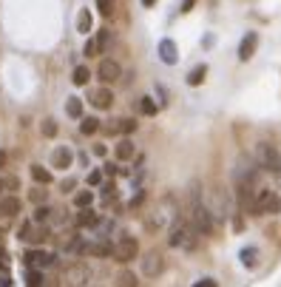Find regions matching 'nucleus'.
Segmentation results:
<instances>
[{
    "mask_svg": "<svg viewBox=\"0 0 281 287\" xmlns=\"http://www.w3.org/2000/svg\"><path fill=\"white\" fill-rule=\"evenodd\" d=\"M71 162H74V151L68 145H60V148L51 151V168L66 171V168H71Z\"/></svg>",
    "mask_w": 281,
    "mask_h": 287,
    "instance_id": "f8f14e48",
    "label": "nucleus"
},
{
    "mask_svg": "<svg viewBox=\"0 0 281 287\" xmlns=\"http://www.w3.org/2000/svg\"><path fill=\"white\" fill-rule=\"evenodd\" d=\"M256 46H259V34L247 32L244 37H242V43H239V60H242V63H247L250 57L256 54Z\"/></svg>",
    "mask_w": 281,
    "mask_h": 287,
    "instance_id": "ddd939ff",
    "label": "nucleus"
},
{
    "mask_svg": "<svg viewBox=\"0 0 281 287\" xmlns=\"http://www.w3.org/2000/svg\"><path fill=\"white\" fill-rule=\"evenodd\" d=\"M40 131H43V136H57V122L54 119H43V125H40Z\"/></svg>",
    "mask_w": 281,
    "mask_h": 287,
    "instance_id": "72a5a7b5",
    "label": "nucleus"
},
{
    "mask_svg": "<svg viewBox=\"0 0 281 287\" xmlns=\"http://www.w3.org/2000/svg\"><path fill=\"white\" fill-rule=\"evenodd\" d=\"M88 185L91 188L102 185V171H91V173H88Z\"/></svg>",
    "mask_w": 281,
    "mask_h": 287,
    "instance_id": "4c0bfd02",
    "label": "nucleus"
},
{
    "mask_svg": "<svg viewBox=\"0 0 281 287\" xmlns=\"http://www.w3.org/2000/svg\"><path fill=\"white\" fill-rule=\"evenodd\" d=\"M51 216H54V210H51L49 205H37L32 213V222L34 225H46V222H51Z\"/></svg>",
    "mask_w": 281,
    "mask_h": 287,
    "instance_id": "5701e85b",
    "label": "nucleus"
},
{
    "mask_svg": "<svg viewBox=\"0 0 281 287\" xmlns=\"http://www.w3.org/2000/svg\"><path fill=\"white\" fill-rule=\"evenodd\" d=\"M139 268H142L145 279H159L165 273V256L159 253V250H150V253H145L139 259Z\"/></svg>",
    "mask_w": 281,
    "mask_h": 287,
    "instance_id": "6e6552de",
    "label": "nucleus"
},
{
    "mask_svg": "<svg viewBox=\"0 0 281 287\" xmlns=\"http://www.w3.org/2000/svg\"><path fill=\"white\" fill-rule=\"evenodd\" d=\"M97 77L105 85H108V83H116V80L122 77V68H119V63H116V60L105 57V60H99V66H97Z\"/></svg>",
    "mask_w": 281,
    "mask_h": 287,
    "instance_id": "9b49d317",
    "label": "nucleus"
},
{
    "mask_svg": "<svg viewBox=\"0 0 281 287\" xmlns=\"http://www.w3.org/2000/svg\"><path fill=\"white\" fill-rule=\"evenodd\" d=\"M256 159H259V168H264L267 173H281V151L273 142H259Z\"/></svg>",
    "mask_w": 281,
    "mask_h": 287,
    "instance_id": "7ed1b4c3",
    "label": "nucleus"
},
{
    "mask_svg": "<svg viewBox=\"0 0 281 287\" xmlns=\"http://www.w3.org/2000/svg\"><path fill=\"white\" fill-rule=\"evenodd\" d=\"M111 256H114V262H119V265H128L133 259H139V242H136V236H128V233L119 236Z\"/></svg>",
    "mask_w": 281,
    "mask_h": 287,
    "instance_id": "20e7f679",
    "label": "nucleus"
},
{
    "mask_svg": "<svg viewBox=\"0 0 281 287\" xmlns=\"http://www.w3.org/2000/svg\"><path fill=\"white\" fill-rule=\"evenodd\" d=\"M77 228H99V222H102V216L99 213H94L91 208H83L80 213H77Z\"/></svg>",
    "mask_w": 281,
    "mask_h": 287,
    "instance_id": "aec40b11",
    "label": "nucleus"
},
{
    "mask_svg": "<svg viewBox=\"0 0 281 287\" xmlns=\"http://www.w3.org/2000/svg\"><path fill=\"white\" fill-rule=\"evenodd\" d=\"M153 3H156V0H142V6H145V9H150Z\"/></svg>",
    "mask_w": 281,
    "mask_h": 287,
    "instance_id": "a18cd8bd",
    "label": "nucleus"
},
{
    "mask_svg": "<svg viewBox=\"0 0 281 287\" xmlns=\"http://www.w3.org/2000/svg\"><path fill=\"white\" fill-rule=\"evenodd\" d=\"M29 199H32L34 205H46V199H49V191H43V185L34 188L32 193H29Z\"/></svg>",
    "mask_w": 281,
    "mask_h": 287,
    "instance_id": "473e14b6",
    "label": "nucleus"
},
{
    "mask_svg": "<svg viewBox=\"0 0 281 287\" xmlns=\"http://www.w3.org/2000/svg\"><path fill=\"white\" fill-rule=\"evenodd\" d=\"M205 74H207V66H196L190 74H187V83L190 85H202L205 83Z\"/></svg>",
    "mask_w": 281,
    "mask_h": 287,
    "instance_id": "2f4dec72",
    "label": "nucleus"
},
{
    "mask_svg": "<svg viewBox=\"0 0 281 287\" xmlns=\"http://www.w3.org/2000/svg\"><path fill=\"white\" fill-rule=\"evenodd\" d=\"M80 131H83L85 136H94L99 131V119L97 117H83V122H80Z\"/></svg>",
    "mask_w": 281,
    "mask_h": 287,
    "instance_id": "a878e982",
    "label": "nucleus"
},
{
    "mask_svg": "<svg viewBox=\"0 0 281 287\" xmlns=\"http://www.w3.org/2000/svg\"><path fill=\"white\" fill-rule=\"evenodd\" d=\"M187 219H190V225L196 228L202 236H210L216 230V222H213V216H210V210L205 208V199L199 196L196 188H193V196H190V213H187Z\"/></svg>",
    "mask_w": 281,
    "mask_h": 287,
    "instance_id": "f03ea898",
    "label": "nucleus"
},
{
    "mask_svg": "<svg viewBox=\"0 0 281 287\" xmlns=\"http://www.w3.org/2000/svg\"><path fill=\"white\" fill-rule=\"evenodd\" d=\"M26 285H29V287H43V285H46L43 270H34V268H29V273H26Z\"/></svg>",
    "mask_w": 281,
    "mask_h": 287,
    "instance_id": "c756f323",
    "label": "nucleus"
},
{
    "mask_svg": "<svg viewBox=\"0 0 281 287\" xmlns=\"http://www.w3.org/2000/svg\"><path fill=\"white\" fill-rule=\"evenodd\" d=\"M63 279L71 287H88V285H94V270L85 262H71L66 270H63Z\"/></svg>",
    "mask_w": 281,
    "mask_h": 287,
    "instance_id": "39448f33",
    "label": "nucleus"
},
{
    "mask_svg": "<svg viewBox=\"0 0 281 287\" xmlns=\"http://www.w3.org/2000/svg\"><path fill=\"white\" fill-rule=\"evenodd\" d=\"M32 179L34 182H37V185H51V179H54V176H51V171L49 168H43V165H32Z\"/></svg>",
    "mask_w": 281,
    "mask_h": 287,
    "instance_id": "4be33fe9",
    "label": "nucleus"
},
{
    "mask_svg": "<svg viewBox=\"0 0 281 287\" xmlns=\"http://www.w3.org/2000/svg\"><path fill=\"white\" fill-rule=\"evenodd\" d=\"M159 60L165 63V66H173L176 60H179V49H176V43L165 37V40H159Z\"/></svg>",
    "mask_w": 281,
    "mask_h": 287,
    "instance_id": "2eb2a0df",
    "label": "nucleus"
},
{
    "mask_svg": "<svg viewBox=\"0 0 281 287\" xmlns=\"http://www.w3.org/2000/svg\"><path fill=\"white\" fill-rule=\"evenodd\" d=\"M83 54H85V57H97V54H99L97 40H88V43H85V49H83Z\"/></svg>",
    "mask_w": 281,
    "mask_h": 287,
    "instance_id": "c9c22d12",
    "label": "nucleus"
},
{
    "mask_svg": "<svg viewBox=\"0 0 281 287\" xmlns=\"http://www.w3.org/2000/svg\"><path fill=\"white\" fill-rule=\"evenodd\" d=\"M71 80H74V85H88V80H91L88 66H77L74 68V74H71Z\"/></svg>",
    "mask_w": 281,
    "mask_h": 287,
    "instance_id": "bb28decb",
    "label": "nucleus"
},
{
    "mask_svg": "<svg viewBox=\"0 0 281 287\" xmlns=\"http://www.w3.org/2000/svg\"><path fill=\"white\" fill-rule=\"evenodd\" d=\"M66 114L71 119H83V100H80V97H68L66 100Z\"/></svg>",
    "mask_w": 281,
    "mask_h": 287,
    "instance_id": "b1692460",
    "label": "nucleus"
},
{
    "mask_svg": "<svg viewBox=\"0 0 281 287\" xmlns=\"http://www.w3.org/2000/svg\"><path fill=\"white\" fill-rule=\"evenodd\" d=\"M114 196H116V185H114V182H111V185H105V188H102V199H105V202H111Z\"/></svg>",
    "mask_w": 281,
    "mask_h": 287,
    "instance_id": "58836bf2",
    "label": "nucleus"
},
{
    "mask_svg": "<svg viewBox=\"0 0 281 287\" xmlns=\"http://www.w3.org/2000/svg\"><path fill=\"white\" fill-rule=\"evenodd\" d=\"M193 6H196V0H185V3H182V12H190Z\"/></svg>",
    "mask_w": 281,
    "mask_h": 287,
    "instance_id": "37998d69",
    "label": "nucleus"
},
{
    "mask_svg": "<svg viewBox=\"0 0 281 287\" xmlns=\"http://www.w3.org/2000/svg\"><path fill=\"white\" fill-rule=\"evenodd\" d=\"M173 216H176V213H173L170 199H162V202L156 205V210L145 219V228H148V230H162V228H168V222L173 219Z\"/></svg>",
    "mask_w": 281,
    "mask_h": 287,
    "instance_id": "0eeeda50",
    "label": "nucleus"
},
{
    "mask_svg": "<svg viewBox=\"0 0 281 287\" xmlns=\"http://www.w3.org/2000/svg\"><path fill=\"white\" fill-rule=\"evenodd\" d=\"M242 265H244V268H256V265H259V250H256V248H244V250H242Z\"/></svg>",
    "mask_w": 281,
    "mask_h": 287,
    "instance_id": "cd10ccee",
    "label": "nucleus"
},
{
    "mask_svg": "<svg viewBox=\"0 0 281 287\" xmlns=\"http://www.w3.org/2000/svg\"><path fill=\"white\" fill-rule=\"evenodd\" d=\"M17 239L20 242H26V245H40V242H46L49 239V230L46 228H40V225H34L32 219L23 222L20 228H17Z\"/></svg>",
    "mask_w": 281,
    "mask_h": 287,
    "instance_id": "1a4fd4ad",
    "label": "nucleus"
},
{
    "mask_svg": "<svg viewBox=\"0 0 281 287\" xmlns=\"http://www.w3.org/2000/svg\"><path fill=\"white\" fill-rule=\"evenodd\" d=\"M114 156L119 159V162H128V159H133V156H136V145H133L128 136H122V139L114 145Z\"/></svg>",
    "mask_w": 281,
    "mask_h": 287,
    "instance_id": "a211bd4d",
    "label": "nucleus"
},
{
    "mask_svg": "<svg viewBox=\"0 0 281 287\" xmlns=\"http://www.w3.org/2000/svg\"><path fill=\"white\" fill-rule=\"evenodd\" d=\"M114 287H139V279H136V273L133 270L122 268V270L114 276Z\"/></svg>",
    "mask_w": 281,
    "mask_h": 287,
    "instance_id": "412c9836",
    "label": "nucleus"
},
{
    "mask_svg": "<svg viewBox=\"0 0 281 287\" xmlns=\"http://www.w3.org/2000/svg\"><path fill=\"white\" fill-rule=\"evenodd\" d=\"M139 111H142L145 117H153V114L159 111V105L153 102V97H142V100H139Z\"/></svg>",
    "mask_w": 281,
    "mask_h": 287,
    "instance_id": "7c9ffc66",
    "label": "nucleus"
},
{
    "mask_svg": "<svg viewBox=\"0 0 281 287\" xmlns=\"http://www.w3.org/2000/svg\"><path fill=\"white\" fill-rule=\"evenodd\" d=\"M91 23H94V20H91V12H88V9H83V12H80V17H77V32L88 34V32H91Z\"/></svg>",
    "mask_w": 281,
    "mask_h": 287,
    "instance_id": "c85d7f7f",
    "label": "nucleus"
},
{
    "mask_svg": "<svg viewBox=\"0 0 281 287\" xmlns=\"http://www.w3.org/2000/svg\"><path fill=\"white\" fill-rule=\"evenodd\" d=\"M199 233L196 228L190 225V219H179L170 225V233H168V245L176 248V250H196L199 248Z\"/></svg>",
    "mask_w": 281,
    "mask_h": 287,
    "instance_id": "f257e3e1",
    "label": "nucleus"
},
{
    "mask_svg": "<svg viewBox=\"0 0 281 287\" xmlns=\"http://www.w3.org/2000/svg\"><path fill=\"white\" fill-rule=\"evenodd\" d=\"M193 287H219V285H216L213 279H199V282H196Z\"/></svg>",
    "mask_w": 281,
    "mask_h": 287,
    "instance_id": "ea45409f",
    "label": "nucleus"
},
{
    "mask_svg": "<svg viewBox=\"0 0 281 287\" xmlns=\"http://www.w3.org/2000/svg\"><path fill=\"white\" fill-rule=\"evenodd\" d=\"M136 131V119H131V117H122V119H114L111 125H108V134H133Z\"/></svg>",
    "mask_w": 281,
    "mask_h": 287,
    "instance_id": "6ab92c4d",
    "label": "nucleus"
},
{
    "mask_svg": "<svg viewBox=\"0 0 281 287\" xmlns=\"http://www.w3.org/2000/svg\"><path fill=\"white\" fill-rule=\"evenodd\" d=\"M105 153H108V148H105L102 142H97V145H94V156H105Z\"/></svg>",
    "mask_w": 281,
    "mask_h": 287,
    "instance_id": "79ce46f5",
    "label": "nucleus"
},
{
    "mask_svg": "<svg viewBox=\"0 0 281 287\" xmlns=\"http://www.w3.org/2000/svg\"><path fill=\"white\" fill-rule=\"evenodd\" d=\"M111 250H114V245L108 242L105 236H99V239H94V242H85V256H111Z\"/></svg>",
    "mask_w": 281,
    "mask_h": 287,
    "instance_id": "dca6fc26",
    "label": "nucleus"
},
{
    "mask_svg": "<svg viewBox=\"0 0 281 287\" xmlns=\"http://www.w3.org/2000/svg\"><path fill=\"white\" fill-rule=\"evenodd\" d=\"M23 262H26V268L43 270V268H54V265H57V256H54V253H46V250H40V248H32V250H26Z\"/></svg>",
    "mask_w": 281,
    "mask_h": 287,
    "instance_id": "9d476101",
    "label": "nucleus"
},
{
    "mask_svg": "<svg viewBox=\"0 0 281 287\" xmlns=\"http://www.w3.org/2000/svg\"><path fill=\"white\" fill-rule=\"evenodd\" d=\"M256 208H259V213L279 216L281 213V196L276 191H270V188H262V191H256Z\"/></svg>",
    "mask_w": 281,
    "mask_h": 287,
    "instance_id": "423d86ee",
    "label": "nucleus"
},
{
    "mask_svg": "<svg viewBox=\"0 0 281 287\" xmlns=\"http://www.w3.org/2000/svg\"><path fill=\"white\" fill-rule=\"evenodd\" d=\"M97 9H99V15H111L114 12V0H97Z\"/></svg>",
    "mask_w": 281,
    "mask_h": 287,
    "instance_id": "f704fd0d",
    "label": "nucleus"
},
{
    "mask_svg": "<svg viewBox=\"0 0 281 287\" xmlns=\"http://www.w3.org/2000/svg\"><path fill=\"white\" fill-rule=\"evenodd\" d=\"M20 210H23V202H20L17 196H12V193L0 196V216H6V219H15Z\"/></svg>",
    "mask_w": 281,
    "mask_h": 287,
    "instance_id": "4468645a",
    "label": "nucleus"
},
{
    "mask_svg": "<svg viewBox=\"0 0 281 287\" xmlns=\"http://www.w3.org/2000/svg\"><path fill=\"white\" fill-rule=\"evenodd\" d=\"M91 105H94V108H99V111L111 108V105H114V91H111L108 85H102V88H97V91L91 94Z\"/></svg>",
    "mask_w": 281,
    "mask_h": 287,
    "instance_id": "f3484780",
    "label": "nucleus"
},
{
    "mask_svg": "<svg viewBox=\"0 0 281 287\" xmlns=\"http://www.w3.org/2000/svg\"><path fill=\"white\" fill-rule=\"evenodd\" d=\"M91 202H94V191H77L74 193V208H91Z\"/></svg>",
    "mask_w": 281,
    "mask_h": 287,
    "instance_id": "393cba45",
    "label": "nucleus"
},
{
    "mask_svg": "<svg viewBox=\"0 0 281 287\" xmlns=\"http://www.w3.org/2000/svg\"><path fill=\"white\" fill-rule=\"evenodd\" d=\"M74 185H77V179H63V193H66V191H74Z\"/></svg>",
    "mask_w": 281,
    "mask_h": 287,
    "instance_id": "a19ab883",
    "label": "nucleus"
},
{
    "mask_svg": "<svg viewBox=\"0 0 281 287\" xmlns=\"http://www.w3.org/2000/svg\"><path fill=\"white\" fill-rule=\"evenodd\" d=\"M6 159H9V156H6V151H0V168H6Z\"/></svg>",
    "mask_w": 281,
    "mask_h": 287,
    "instance_id": "c03bdc74",
    "label": "nucleus"
},
{
    "mask_svg": "<svg viewBox=\"0 0 281 287\" xmlns=\"http://www.w3.org/2000/svg\"><path fill=\"white\" fill-rule=\"evenodd\" d=\"M108 40H111V34H108L105 29H102V32L97 34V49H99V51H105V46H108Z\"/></svg>",
    "mask_w": 281,
    "mask_h": 287,
    "instance_id": "e433bc0d",
    "label": "nucleus"
},
{
    "mask_svg": "<svg viewBox=\"0 0 281 287\" xmlns=\"http://www.w3.org/2000/svg\"><path fill=\"white\" fill-rule=\"evenodd\" d=\"M3 191H6V179H3V176H0V193H3Z\"/></svg>",
    "mask_w": 281,
    "mask_h": 287,
    "instance_id": "49530a36",
    "label": "nucleus"
}]
</instances>
